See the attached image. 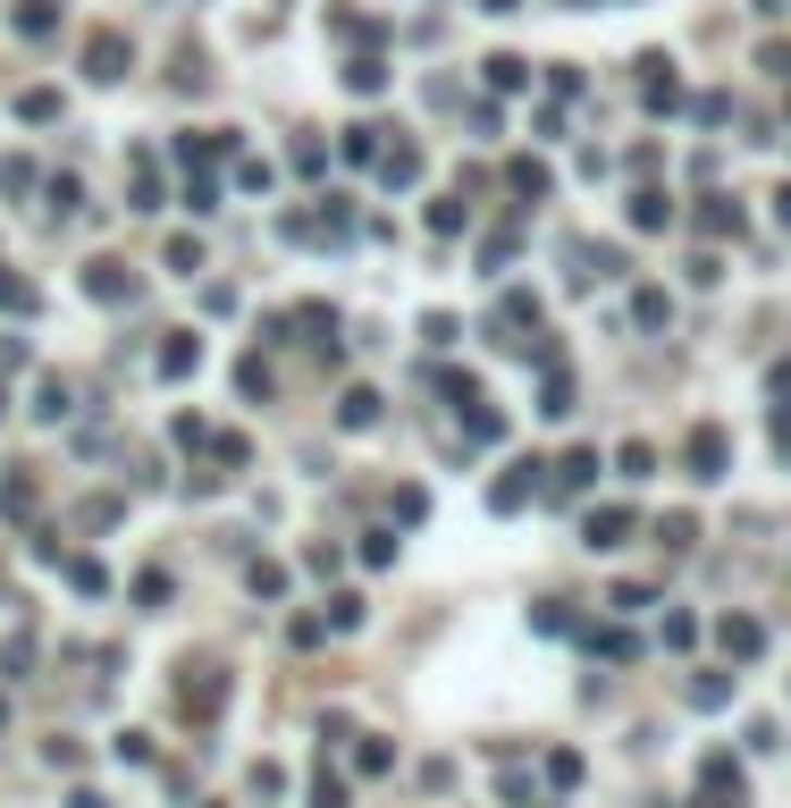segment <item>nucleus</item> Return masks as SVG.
<instances>
[{"label": "nucleus", "mask_w": 791, "mask_h": 808, "mask_svg": "<svg viewBox=\"0 0 791 808\" xmlns=\"http://www.w3.org/2000/svg\"><path fill=\"white\" fill-rule=\"evenodd\" d=\"M346 85H354V94H380L387 67H380V60H354V67H346Z\"/></svg>", "instance_id": "16"}, {"label": "nucleus", "mask_w": 791, "mask_h": 808, "mask_svg": "<svg viewBox=\"0 0 791 808\" xmlns=\"http://www.w3.org/2000/svg\"><path fill=\"white\" fill-rule=\"evenodd\" d=\"M775 220H783V227H791V186H783V195H775Z\"/></svg>", "instance_id": "22"}, {"label": "nucleus", "mask_w": 791, "mask_h": 808, "mask_svg": "<svg viewBox=\"0 0 791 808\" xmlns=\"http://www.w3.org/2000/svg\"><path fill=\"white\" fill-rule=\"evenodd\" d=\"M194 362H202V337H169V346H160V371H169V380H186Z\"/></svg>", "instance_id": "5"}, {"label": "nucleus", "mask_w": 791, "mask_h": 808, "mask_svg": "<svg viewBox=\"0 0 791 808\" xmlns=\"http://www.w3.org/2000/svg\"><path fill=\"white\" fill-rule=\"evenodd\" d=\"M380 177H387V186H412V177H421V152H412V144H396V152L380 161Z\"/></svg>", "instance_id": "9"}, {"label": "nucleus", "mask_w": 791, "mask_h": 808, "mask_svg": "<svg viewBox=\"0 0 791 808\" xmlns=\"http://www.w3.org/2000/svg\"><path fill=\"white\" fill-rule=\"evenodd\" d=\"M598 481V455H565V472H556V488H590Z\"/></svg>", "instance_id": "14"}, {"label": "nucleus", "mask_w": 791, "mask_h": 808, "mask_svg": "<svg viewBox=\"0 0 791 808\" xmlns=\"http://www.w3.org/2000/svg\"><path fill=\"white\" fill-rule=\"evenodd\" d=\"M623 531H632V514H623V506H606V514H590V531H581V539H590V548H623Z\"/></svg>", "instance_id": "4"}, {"label": "nucleus", "mask_w": 791, "mask_h": 808, "mask_svg": "<svg viewBox=\"0 0 791 808\" xmlns=\"http://www.w3.org/2000/svg\"><path fill=\"white\" fill-rule=\"evenodd\" d=\"M220 699H227V682H220V674L186 682V708H194V716H220Z\"/></svg>", "instance_id": "8"}, {"label": "nucleus", "mask_w": 791, "mask_h": 808, "mask_svg": "<svg viewBox=\"0 0 791 808\" xmlns=\"http://www.w3.org/2000/svg\"><path fill=\"white\" fill-rule=\"evenodd\" d=\"M312 808H346V783L329 775V767H320V783H312Z\"/></svg>", "instance_id": "20"}, {"label": "nucleus", "mask_w": 791, "mask_h": 808, "mask_svg": "<svg viewBox=\"0 0 791 808\" xmlns=\"http://www.w3.org/2000/svg\"><path fill=\"white\" fill-rule=\"evenodd\" d=\"M60 26V9H51V0H26V9H17V34H51Z\"/></svg>", "instance_id": "12"}, {"label": "nucleus", "mask_w": 791, "mask_h": 808, "mask_svg": "<svg viewBox=\"0 0 791 808\" xmlns=\"http://www.w3.org/2000/svg\"><path fill=\"white\" fill-rule=\"evenodd\" d=\"M186 211H220V186H211V177H186Z\"/></svg>", "instance_id": "19"}, {"label": "nucleus", "mask_w": 791, "mask_h": 808, "mask_svg": "<svg viewBox=\"0 0 791 808\" xmlns=\"http://www.w3.org/2000/svg\"><path fill=\"white\" fill-rule=\"evenodd\" d=\"M531 472H539V463H522V472H506V481L489 488V506H497V514H514V506L531 497Z\"/></svg>", "instance_id": "6"}, {"label": "nucleus", "mask_w": 791, "mask_h": 808, "mask_svg": "<svg viewBox=\"0 0 791 808\" xmlns=\"http://www.w3.org/2000/svg\"><path fill=\"white\" fill-rule=\"evenodd\" d=\"M699 227H707V236H741V211H732V202H707V211H699Z\"/></svg>", "instance_id": "15"}, {"label": "nucleus", "mask_w": 791, "mask_h": 808, "mask_svg": "<svg viewBox=\"0 0 791 808\" xmlns=\"http://www.w3.org/2000/svg\"><path fill=\"white\" fill-rule=\"evenodd\" d=\"M346 161H380V127H346Z\"/></svg>", "instance_id": "17"}, {"label": "nucleus", "mask_w": 791, "mask_h": 808, "mask_svg": "<svg viewBox=\"0 0 791 808\" xmlns=\"http://www.w3.org/2000/svg\"><path fill=\"white\" fill-rule=\"evenodd\" d=\"M337 421H346V430H371V421H380V396H371V388H346Z\"/></svg>", "instance_id": "7"}, {"label": "nucleus", "mask_w": 791, "mask_h": 808, "mask_svg": "<svg viewBox=\"0 0 791 808\" xmlns=\"http://www.w3.org/2000/svg\"><path fill=\"white\" fill-rule=\"evenodd\" d=\"M615 463H623V481H648V463H657V447H640V438H632V447L615 455Z\"/></svg>", "instance_id": "18"}, {"label": "nucleus", "mask_w": 791, "mask_h": 808, "mask_svg": "<svg viewBox=\"0 0 791 808\" xmlns=\"http://www.w3.org/2000/svg\"><path fill=\"white\" fill-rule=\"evenodd\" d=\"M716 641H725V657H758V648H766V632L750 623V614H725V623H716Z\"/></svg>", "instance_id": "2"}, {"label": "nucleus", "mask_w": 791, "mask_h": 808, "mask_svg": "<svg viewBox=\"0 0 791 808\" xmlns=\"http://www.w3.org/2000/svg\"><path fill=\"white\" fill-rule=\"evenodd\" d=\"M85 287H94L101 303H119V295H127V278H119V261H94V278H85Z\"/></svg>", "instance_id": "13"}, {"label": "nucleus", "mask_w": 791, "mask_h": 808, "mask_svg": "<svg viewBox=\"0 0 791 808\" xmlns=\"http://www.w3.org/2000/svg\"><path fill=\"white\" fill-rule=\"evenodd\" d=\"M665 220H673V202H665V195H632V227H665Z\"/></svg>", "instance_id": "11"}, {"label": "nucleus", "mask_w": 791, "mask_h": 808, "mask_svg": "<svg viewBox=\"0 0 791 808\" xmlns=\"http://www.w3.org/2000/svg\"><path fill=\"white\" fill-rule=\"evenodd\" d=\"M489 85H497V94H514V85H531V67L514 60V51H497V60H489Z\"/></svg>", "instance_id": "10"}, {"label": "nucleus", "mask_w": 791, "mask_h": 808, "mask_svg": "<svg viewBox=\"0 0 791 808\" xmlns=\"http://www.w3.org/2000/svg\"><path fill=\"white\" fill-rule=\"evenodd\" d=\"M67 808H110V800H101V792H76V800H67Z\"/></svg>", "instance_id": "21"}, {"label": "nucleus", "mask_w": 791, "mask_h": 808, "mask_svg": "<svg viewBox=\"0 0 791 808\" xmlns=\"http://www.w3.org/2000/svg\"><path fill=\"white\" fill-rule=\"evenodd\" d=\"M725 463H732L725 430H691V481H725Z\"/></svg>", "instance_id": "1"}, {"label": "nucleus", "mask_w": 791, "mask_h": 808, "mask_svg": "<svg viewBox=\"0 0 791 808\" xmlns=\"http://www.w3.org/2000/svg\"><path fill=\"white\" fill-rule=\"evenodd\" d=\"M0 716H9V708H0Z\"/></svg>", "instance_id": "24"}, {"label": "nucleus", "mask_w": 791, "mask_h": 808, "mask_svg": "<svg viewBox=\"0 0 791 808\" xmlns=\"http://www.w3.org/2000/svg\"><path fill=\"white\" fill-rule=\"evenodd\" d=\"M489 9H522V0H489Z\"/></svg>", "instance_id": "23"}, {"label": "nucleus", "mask_w": 791, "mask_h": 808, "mask_svg": "<svg viewBox=\"0 0 791 808\" xmlns=\"http://www.w3.org/2000/svg\"><path fill=\"white\" fill-rule=\"evenodd\" d=\"M85 67H94L101 85H110V76H127V42H119V34H94V51H85Z\"/></svg>", "instance_id": "3"}]
</instances>
